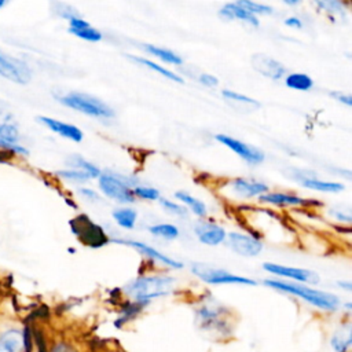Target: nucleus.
Listing matches in <instances>:
<instances>
[{
  "label": "nucleus",
  "instance_id": "f257e3e1",
  "mask_svg": "<svg viewBox=\"0 0 352 352\" xmlns=\"http://www.w3.org/2000/svg\"><path fill=\"white\" fill-rule=\"evenodd\" d=\"M175 278L168 275L138 276L129 282L124 292L136 302L147 305L153 298L168 296L173 290Z\"/></svg>",
  "mask_w": 352,
  "mask_h": 352
},
{
  "label": "nucleus",
  "instance_id": "f03ea898",
  "mask_svg": "<svg viewBox=\"0 0 352 352\" xmlns=\"http://www.w3.org/2000/svg\"><path fill=\"white\" fill-rule=\"evenodd\" d=\"M264 285L271 289H276L279 292L297 296V297L302 298L304 301H307L320 309L334 311L340 305V300L337 296L327 293V292L316 290V289L300 285V283H292V282L276 280V279H265Z\"/></svg>",
  "mask_w": 352,
  "mask_h": 352
},
{
  "label": "nucleus",
  "instance_id": "7ed1b4c3",
  "mask_svg": "<svg viewBox=\"0 0 352 352\" xmlns=\"http://www.w3.org/2000/svg\"><path fill=\"white\" fill-rule=\"evenodd\" d=\"M62 104L80 111L85 116H91L95 118H103L109 120L114 117V110L104 103L103 100L88 95V94H81V92H70L63 96H59L58 99Z\"/></svg>",
  "mask_w": 352,
  "mask_h": 352
},
{
  "label": "nucleus",
  "instance_id": "20e7f679",
  "mask_svg": "<svg viewBox=\"0 0 352 352\" xmlns=\"http://www.w3.org/2000/svg\"><path fill=\"white\" fill-rule=\"evenodd\" d=\"M72 232L80 239V242L92 249L102 248L110 242V238L98 223L92 221L89 216L81 213L70 220Z\"/></svg>",
  "mask_w": 352,
  "mask_h": 352
},
{
  "label": "nucleus",
  "instance_id": "39448f33",
  "mask_svg": "<svg viewBox=\"0 0 352 352\" xmlns=\"http://www.w3.org/2000/svg\"><path fill=\"white\" fill-rule=\"evenodd\" d=\"M98 183L100 191L107 198H111L121 204H132L135 201L131 184L136 183V180L131 177H125L111 172H104L100 173V176L98 177Z\"/></svg>",
  "mask_w": 352,
  "mask_h": 352
},
{
  "label": "nucleus",
  "instance_id": "423d86ee",
  "mask_svg": "<svg viewBox=\"0 0 352 352\" xmlns=\"http://www.w3.org/2000/svg\"><path fill=\"white\" fill-rule=\"evenodd\" d=\"M191 272L199 278L201 280H204L205 283L209 285H245V286H256L257 282L246 278V276H241V275H235L231 274L226 270L221 268H216L204 263H194L191 265Z\"/></svg>",
  "mask_w": 352,
  "mask_h": 352
},
{
  "label": "nucleus",
  "instance_id": "0eeeda50",
  "mask_svg": "<svg viewBox=\"0 0 352 352\" xmlns=\"http://www.w3.org/2000/svg\"><path fill=\"white\" fill-rule=\"evenodd\" d=\"M33 330L29 326L0 330V352H29L33 345Z\"/></svg>",
  "mask_w": 352,
  "mask_h": 352
},
{
  "label": "nucleus",
  "instance_id": "6e6552de",
  "mask_svg": "<svg viewBox=\"0 0 352 352\" xmlns=\"http://www.w3.org/2000/svg\"><path fill=\"white\" fill-rule=\"evenodd\" d=\"M226 311L223 307H214V305H202L197 311V318L199 327L206 331H214L217 334H228L231 331V327L226 318Z\"/></svg>",
  "mask_w": 352,
  "mask_h": 352
},
{
  "label": "nucleus",
  "instance_id": "1a4fd4ad",
  "mask_svg": "<svg viewBox=\"0 0 352 352\" xmlns=\"http://www.w3.org/2000/svg\"><path fill=\"white\" fill-rule=\"evenodd\" d=\"M214 139L219 143H221L223 146L228 147L239 158H242L243 161H246L250 165L261 164L264 161V158H265L263 151H260L258 148H256L253 146H249L245 142L238 140V139H235L232 136H228V135H224V133H217V135H214Z\"/></svg>",
  "mask_w": 352,
  "mask_h": 352
},
{
  "label": "nucleus",
  "instance_id": "9d476101",
  "mask_svg": "<svg viewBox=\"0 0 352 352\" xmlns=\"http://www.w3.org/2000/svg\"><path fill=\"white\" fill-rule=\"evenodd\" d=\"M226 238L228 239V246L231 248V250H234L239 256H245V257L258 256L264 248L263 242L253 235H248L242 232H230L227 234Z\"/></svg>",
  "mask_w": 352,
  "mask_h": 352
},
{
  "label": "nucleus",
  "instance_id": "9b49d317",
  "mask_svg": "<svg viewBox=\"0 0 352 352\" xmlns=\"http://www.w3.org/2000/svg\"><path fill=\"white\" fill-rule=\"evenodd\" d=\"M263 268L274 275L278 276H283V278H289L297 282H304V283H311L315 285L318 283L319 275L311 270H305V268H294V267H286L282 264H275V263H264Z\"/></svg>",
  "mask_w": 352,
  "mask_h": 352
},
{
  "label": "nucleus",
  "instance_id": "f8f14e48",
  "mask_svg": "<svg viewBox=\"0 0 352 352\" xmlns=\"http://www.w3.org/2000/svg\"><path fill=\"white\" fill-rule=\"evenodd\" d=\"M110 242H114V243H122V245H126V246H131L133 249H136L139 253H142L143 256L148 257L150 260L155 261V263H160L165 267H170V268H176V270H180L183 268V263L177 261V260H173L172 257L166 256L165 253H161L160 250H157L155 248L144 243V242H139V241H131V239H110Z\"/></svg>",
  "mask_w": 352,
  "mask_h": 352
},
{
  "label": "nucleus",
  "instance_id": "ddd939ff",
  "mask_svg": "<svg viewBox=\"0 0 352 352\" xmlns=\"http://www.w3.org/2000/svg\"><path fill=\"white\" fill-rule=\"evenodd\" d=\"M0 74L19 84H26L30 80V69L26 63L0 54Z\"/></svg>",
  "mask_w": 352,
  "mask_h": 352
},
{
  "label": "nucleus",
  "instance_id": "4468645a",
  "mask_svg": "<svg viewBox=\"0 0 352 352\" xmlns=\"http://www.w3.org/2000/svg\"><path fill=\"white\" fill-rule=\"evenodd\" d=\"M252 66L260 74L271 78V80H280L286 76V66H283L279 60L265 55V54H254L252 56Z\"/></svg>",
  "mask_w": 352,
  "mask_h": 352
},
{
  "label": "nucleus",
  "instance_id": "2eb2a0df",
  "mask_svg": "<svg viewBox=\"0 0 352 352\" xmlns=\"http://www.w3.org/2000/svg\"><path fill=\"white\" fill-rule=\"evenodd\" d=\"M194 234L201 243L209 246H216L224 242L227 236V232L223 227L210 221H197L194 226Z\"/></svg>",
  "mask_w": 352,
  "mask_h": 352
},
{
  "label": "nucleus",
  "instance_id": "dca6fc26",
  "mask_svg": "<svg viewBox=\"0 0 352 352\" xmlns=\"http://www.w3.org/2000/svg\"><path fill=\"white\" fill-rule=\"evenodd\" d=\"M230 186H231V191L241 198L260 197L268 191L267 184L257 180L246 179V177H236L230 183Z\"/></svg>",
  "mask_w": 352,
  "mask_h": 352
},
{
  "label": "nucleus",
  "instance_id": "f3484780",
  "mask_svg": "<svg viewBox=\"0 0 352 352\" xmlns=\"http://www.w3.org/2000/svg\"><path fill=\"white\" fill-rule=\"evenodd\" d=\"M40 122H43L45 126H48L52 132L66 138V139H70L76 143H80L84 138L82 135V131L80 128H77L76 125H72V124H66L63 121H59V120H55V118H50V117H38L37 118Z\"/></svg>",
  "mask_w": 352,
  "mask_h": 352
},
{
  "label": "nucleus",
  "instance_id": "a211bd4d",
  "mask_svg": "<svg viewBox=\"0 0 352 352\" xmlns=\"http://www.w3.org/2000/svg\"><path fill=\"white\" fill-rule=\"evenodd\" d=\"M296 180L307 188L315 190V191H320V192H340L344 190V186L341 183H336V182H324V180H319L315 176H309V172H304L300 173L297 172L296 175Z\"/></svg>",
  "mask_w": 352,
  "mask_h": 352
},
{
  "label": "nucleus",
  "instance_id": "6ab92c4d",
  "mask_svg": "<svg viewBox=\"0 0 352 352\" xmlns=\"http://www.w3.org/2000/svg\"><path fill=\"white\" fill-rule=\"evenodd\" d=\"M219 15L227 21H232V19H239V21H245L252 26H258L260 21L256 15L250 14L249 11H246L245 8H242L241 6L235 3H227L223 6V8L219 11Z\"/></svg>",
  "mask_w": 352,
  "mask_h": 352
},
{
  "label": "nucleus",
  "instance_id": "aec40b11",
  "mask_svg": "<svg viewBox=\"0 0 352 352\" xmlns=\"http://www.w3.org/2000/svg\"><path fill=\"white\" fill-rule=\"evenodd\" d=\"M221 95L232 107H235L238 110H242V109L243 110H256L261 106L260 102H257L256 99H252L246 95H242V94L231 91V89L221 91Z\"/></svg>",
  "mask_w": 352,
  "mask_h": 352
},
{
  "label": "nucleus",
  "instance_id": "412c9836",
  "mask_svg": "<svg viewBox=\"0 0 352 352\" xmlns=\"http://www.w3.org/2000/svg\"><path fill=\"white\" fill-rule=\"evenodd\" d=\"M258 199L261 202L265 204H271V205H276V206H290V205H302V204H308V201L297 197V195H292V194H286V192H270V194H263L258 197Z\"/></svg>",
  "mask_w": 352,
  "mask_h": 352
},
{
  "label": "nucleus",
  "instance_id": "4be33fe9",
  "mask_svg": "<svg viewBox=\"0 0 352 352\" xmlns=\"http://www.w3.org/2000/svg\"><path fill=\"white\" fill-rule=\"evenodd\" d=\"M126 58H129L131 60H133V62H136V63H139V65H142V66L148 67L150 70L157 72L158 74H161L162 77H165V78H168V80H170V81L180 82V84L184 82L183 77H180V76L176 74L175 72H172V70L166 69L165 66H161V65H158V63H155V62H153V60H150V59H147V58H143V56H132V55H126Z\"/></svg>",
  "mask_w": 352,
  "mask_h": 352
},
{
  "label": "nucleus",
  "instance_id": "5701e85b",
  "mask_svg": "<svg viewBox=\"0 0 352 352\" xmlns=\"http://www.w3.org/2000/svg\"><path fill=\"white\" fill-rule=\"evenodd\" d=\"M111 216L120 227L126 228V230H132L136 224V220H138V212L133 208H129V206L114 209Z\"/></svg>",
  "mask_w": 352,
  "mask_h": 352
},
{
  "label": "nucleus",
  "instance_id": "b1692460",
  "mask_svg": "<svg viewBox=\"0 0 352 352\" xmlns=\"http://www.w3.org/2000/svg\"><path fill=\"white\" fill-rule=\"evenodd\" d=\"M143 48H144V51H146V52H148V54L154 55L155 58H158V59L164 60L165 63H170V65H176V66H179V65H182V63H183L182 56H180V55H177L176 52H173V51L168 50V48L157 47V45H154V44H144V45H143Z\"/></svg>",
  "mask_w": 352,
  "mask_h": 352
},
{
  "label": "nucleus",
  "instance_id": "393cba45",
  "mask_svg": "<svg viewBox=\"0 0 352 352\" xmlns=\"http://www.w3.org/2000/svg\"><path fill=\"white\" fill-rule=\"evenodd\" d=\"M285 84L294 91H309L314 87L312 78L305 73H289L285 76Z\"/></svg>",
  "mask_w": 352,
  "mask_h": 352
},
{
  "label": "nucleus",
  "instance_id": "a878e982",
  "mask_svg": "<svg viewBox=\"0 0 352 352\" xmlns=\"http://www.w3.org/2000/svg\"><path fill=\"white\" fill-rule=\"evenodd\" d=\"M175 198H177L180 202H183L186 206H188V209L198 217L206 216V205L201 199L192 197L191 194H188L186 191H176Z\"/></svg>",
  "mask_w": 352,
  "mask_h": 352
},
{
  "label": "nucleus",
  "instance_id": "bb28decb",
  "mask_svg": "<svg viewBox=\"0 0 352 352\" xmlns=\"http://www.w3.org/2000/svg\"><path fill=\"white\" fill-rule=\"evenodd\" d=\"M67 162H69V165H70L73 169H77V170H81V172L87 173L91 179H92V177H99L100 173H102L100 169H99L96 165H94L92 162L87 161L85 158H82L81 155H77V154L70 155V157L67 158Z\"/></svg>",
  "mask_w": 352,
  "mask_h": 352
},
{
  "label": "nucleus",
  "instance_id": "cd10ccee",
  "mask_svg": "<svg viewBox=\"0 0 352 352\" xmlns=\"http://www.w3.org/2000/svg\"><path fill=\"white\" fill-rule=\"evenodd\" d=\"M148 231H150V234L164 238V239H168V241L176 239L179 236V228L176 226L168 224V223H160V224L150 226Z\"/></svg>",
  "mask_w": 352,
  "mask_h": 352
},
{
  "label": "nucleus",
  "instance_id": "c85d7f7f",
  "mask_svg": "<svg viewBox=\"0 0 352 352\" xmlns=\"http://www.w3.org/2000/svg\"><path fill=\"white\" fill-rule=\"evenodd\" d=\"M351 340V329L346 326L345 330H341L334 334V337L331 338V344L337 352H346L349 349Z\"/></svg>",
  "mask_w": 352,
  "mask_h": 352
},
{
  "label": "nucleus",
  "instance_id": "c756f323",
  "mask_svg": "<svg viewBox=\"0 0 352 352\" xmlns=\"http://www.w3.org/2000/svg\"><path fill=\"white\" fill-rule=\"evenodd\" d=\"M238 6H241L242 8H245L246 11H249L253 15H270L272 14V7L267 6V4H261V3H256V1H249V0H239L236 1Z\"/></svg>",
  "mask_w": 352,
  "mask_h": 352
},
{
  "label": "nucleus",
  "instance_id": "7c9ffc66",
  "mask_svg": "<svg viewBox=\"0 0 352 352\" xmlns=\"http://www.w3.org/2000/svg\"><path fill=\"white\" fill-rule=\"evenodd\" d=\"M144 307H146L144 304H140V302H136V301H132V302L126 304V305L122 308V312H121L120 319L117 320V324L120 326V323H125V322L133 319Z\"/></svg>",
  "mask_w": 352,
  "mask_h": 352
},
{
  "label": "nucleus",
  "instance_id": "2f4dec72",
  "mask_svg": "<svg viewBox=\"0 0 352 352\" xmlns=\"http://www.w3.org/2000/svg\"><path fill=\"white\" fill-rule=\"evenodd\" d=\"M69 32L72 34L82 38V40L91 41V43H96V41L102 40V33L99 30H96L95 28H92V26H88V28H84V29H78V30L69 29Z\"/></svg>",
  "mask_w": 352,
  "mask_h": 352
},
{
  "label": "nucleus",
  "instance_id": "473e14b6",
  "mask_svg": "<svg viewBox=\"0 0 352 352\" xmlns=\"http://www.w3.org/2000/svg\"><path fill=\"white\" fill-rule=\"evenodd\" d=\"M132 192L135 197L142 198V199H148V201H155L160 199V191L154 187H147V186H135L132 188Z\"/></svg>",
  "mask_w": 352,
  "mask_h": 352
},
{
  "label": "nucleus",
  "instance_id": "72a5a7b5",
  "mask_svg": "<svg viewBox=\"0 0 352 352\" xmlns=\"http://www.w3.org/2000/svg\"><path fill=\"white\" fill-rule=\"evenodd\" d=\"M18 129L14 124H0V139L8 143H16L18 140Z\"/></svg>",
  "mask_w": 352,
  "mask_h": 352
},
{
  "label": "nucleus",
  "instance_id": "f704fd0d",
  "mask_svg": "<svg viewBox=\"0 0 352 352\" xmlns=\"http://www.w3.org/2000/svg\"><path fill=\"white\" fill-rule=\"evenodd\" d=\"M56 175H59L60 177L66 179V180H70V182H76V183H84L87 180H89L91 177L81 172V170H77V169H67V170H58Z\"/></svg>",
  "mask_w": 352,
  "mask_h": 352
},
{
  "label": "nucleus",
  "instance_id": "c9c22d12",
  "mask_svg": "<svg viewBox=\"0 0 352 352\" xmlns=\"http://www.w3.org/2000/svg\"><path fill=\"white\" fill-rule=\"evenodd\" d=\"M160 205L164 208V210L175 214V216H186L187 214V209L183 205H179L170 199H165V198H160Z\"/></svg>",
  "mask_w": 352,
  "mask_h": 352
},
{
  "label": "nucleus",
  "instance_id": "e433bc0d",
  "mask_svg": "<svg viewBox=\"0 0 352 352\" xmlns=\"http://www.w3.org/2000/svg\"><path fill=\"white\" fill-rule=\"evenodd\" d=\"M45 352H78V351L76 346H73L66 341H58L51 348L47 346V342H45Z\"/></svg>",
  "mask_w": 352,
  "mask_h": 352
},
{
  "label": "nucleus",
  "instance_id": "4c0bfd02",
  "mask_svg": "<svg viewBox=\"0 0 352 352\" xmlns=\"http://www.w3.org/2000/svg\"><path fill=\"white\" fill-rule=\"evenodd\" d=\"M33 336H34V340H33V345H32L29 352H45V340H44V337L37 331H33Z\"/></svg>",
  "mask_w": 352,
  "mask_h": 352
},
{
  "label": "nucleus",
  "instance_id": "58836bf2",
  "mask_svg": "<svg viewBox=\"0 0 352 352\" xmlns=\"http://www.w3.org/2000/svg\"><path fill=\"white\" fill-rule=\"evenodd\" d=\"M78 194H80L82 198H85V199H88V201H91V202H99V201H100L99 194H98L95 190L89 188V187L78 188Z\"/></svg>",
  "mask_w": 352,
  "mask_h": 352
},
{
  "label": "nucleus",
  "instance_id": "ea45409f",
  "mask_svg": "<svg viewBox=\"0 0 352 352\" xmlns=\"http://www.w3.org/2000/svg\"><path fill=\"white\" fill-rule=\"evenodd\" d=\"M198 80H199V82H201L202 85L209 87V88H212V87H217V84H219L217 77H214V76H212V74H208V73H202V74H199Z\"/></svg>",
  "mask_w": 352,
  "mask_h": 352
},
{
  "label": "nucleus",
  "instance_id": "a19ab883",
  "mask_svg": "<svg viewBox=\"0 0 352 352\" xmlns=\"http://www.w3.org/2000/svg\"><path fill=\"white\" fill-rule=\"evenodd\" d=\"M330 95H331L337 102H341V103H344L345 106H351V104H352V96H351L349 94L333 91V92H330Z\"/></svg>",
  "mask_w": 352,
  "mask_h": 352
},
{
  "label": "nucleus",
  "instance_id": "79ce46f5",
  "mask_svg": "<svg viewBox=\"0 0 352 352\" xmlns=\"http://www.w3.org/2000/svg\"><path fill=\"white\" fill-rule=\"evenodd\" d=\"M285 25L294 28V29H300V28H302V21L297 16H289L285 19Z\"/></svg>",
  "mask_w": 352,
  "mask_h": 352
},
{
  "label": "nucleus",
  "instance_id": "37998d69",
  "mask_svg": "<svg viewBox=\"0 0 352 352\" xmlns=\"http://www.w3.org/2000/svg\"><path fill=\"white\" fill-rule=\"evenodd\" d=\"M331 214H333L337 220H340V221H346V223H349V221H351V216H349V214H344V213H342V212H340V210L331 212Z\"/></svg>",
  "mask_w": 352,
  "mask_h": 352
},
{
  "label": "nucleus",
  "instance_id": "c03bdc74",
  "mask_svg": "<svg viewBox=\"0 0 352 352\" xmlns=\"http://www.w3.org/2000/svg\"><path fill=\"white\" fill-rule=\"evenodd\" d=\"M338 285H340V287H344V289H346V290H351V289H352L351 282H338Z\"/></svg>",
  "mask_w": 352,
  "mask_h": 352
},
{
  "label": "nucleus",
  "instance_id": "a18cd8bd",
  "mask_svg": "<svg viewBox=\"0 0 352 352\" xmlns=\"http://www.w3.org/2000/svg\"><path fill=\"white\" fill-rule=\"evenodd\" d=\"M7 151L6 150H3V148H0V162H3V161H6V158H7V154H6Z\"/></svg>",
  "mask_w": 352,
  "mask_h": 352
},
{
  "label": "nucleus",
  "instance_id": "49530a36",
  "mask_svg": "<svg viewBox=\"0 0 352 352\" xmlns=\"http://www.w3.org/2000/svg\"><path fill=\"white\" fill-rule=\"evenodd\" d=\"M285 4H290V6H294V4H298V1H289V0H285Z\"/></svg>",
  "mask_w": 352,
  "mask_h": 352
},
{
  "label": "nucleus",
  "instance_id": "de8ad7c7",
  "mask_svg": "<svg viewBox=\"0 0 352 352\" xmlns=\"http://www.w3.org/2000/svg\"><path fill=\"white\" fill-rule=\"evenodd\" d=\"M4 4H6V1H4V0H0V8H1Z\"/></svg>",
  "mask_w": 352,
  "mask_h": 352
}]
</instances>
